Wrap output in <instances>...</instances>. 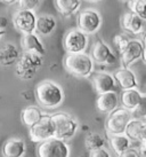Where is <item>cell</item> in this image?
<instances>
[{
	"label": "cell",
	"mask_w": 146,
	"mask_h": 157,
	"mask_svg": "<svg viewBox=\"0 0 146 157\" xmlns=\"http://www.w3.org/2000/svg\"><path fill=\"white\" fill-rule=\"evenodd\" d=\"M35 99L46 109H55L60 107L65 99L63 88L53 80H42L35 87Z\"/></svg>",
	"instance_id": "1"
},
{
	"label": "cell",
	"mask_w": 146,
	"mask_h": 157,
	"mask_svg": "<svg viewBox=\"0 0 146 157\" xmlns=\"http://www.w3.org/2000/svg\"><path fill=\"white\" fill-rule=\"evenodd\" d=\"M64 67L71 75L80 78H88L94 71V62L90 55L86 53L68 54L64 60Z\"/></svg>",
	"instance_id": "2"
},
{
	"label": "cell",
	"mask_w": 146,
	"mask_h": 157,
	"mask_svg": "<svg viewBox=\"0 0 146 157\" xmlns=\"http://www.w3.org/2000/svg\"><path fill=\"white\" fill-rule=\"evenodd\" d=\"M42 66V57L30 52L21 53V56L15 64V71L17 77L24 80L32 79Z\"/></svg>",
	"instance_id": "3"
},
{
	"label": "cell",
	"mask_w": 146,
	"mask_h": 157,
	"mask_svg": "<svg viewBox=\"0 0 146 157\" xmlns=\"http://www.w3.org/2000/svg\"><path fill=\"white\" fill-rule=\"evenodd\" d=\"M52 119L55 125V138L66 140L73 138L79 128V124L74 118L66 113H56L52 115Z\"/></svg>",
	"instance_id": "4"
},
{
	"label": "cell",
	"mask_w": 146,
	"mask_h": 157,
	"mask_svg": "<svg viewBox=\"0 0 146 157\" xmlns=\"http://www.w3.org/2000/svg\"><path fill=\"white\" fill-rule=\"evenodd\" d=\"M103 23L102 15L97 9L86 8L81 10L77 18L78 30L83 32L85 35H94L100 29Z\"/></svg>",
	"instance_id": "5"
},
{
	"label": "cell",
	"mask_w": 146,
	"mask_h": 157,
	"mask_svg": "<svg viewBox=\"0 0 146 157\" xmlns=\"http://www.w3.org/2000/svg\"><path fill=\"white\" fill-rule=\"evenodd\" d=\"M131 113L123 108H116L112 113H108L106 119V131L108 135L125 134L126 127L131 119Z\"/></svg>",
	"instance_id": "6"
},
{
	"label": "cell",
	"mask_w": 146,
	"mask_h": 157,
	"mask_svg": "<svg viewBox=\"0 0 146 157\" xmlns=\"http://www.w3.org/2000/svg\"><path fill=\"white\" fill-rule=\"evenodd\" d=\"M55 125L52 119V115L43 113L38 123L30 127V138L33 142L41 144L43 141L54 138Z\"/></svg>",
	"instance_id": "7"
},
{
	"label": "cell",
	"mask_w": 146,
	"mask_h": 157,
	"mask_svg": "<svg viewBox=\"0 0 146 157\" xmlns=\"http://www.w3.org/2000/svg\"><path fill=\"white\" fill-rule=\"evenodd\" d=\"M37 155L38 157H70V147L66 141L54 136L39 144Z\"/></svg>",
	"instance_id": "8"
},
{
	"label": "cell",
	"mask_w": 146,
	"mask_h": 157,
	"mask_svg": "<svg viewBox=\"0 0 146 157\" xmlns=\"http://www.w3.org/2000/svg\"><path fill=\"white\" fill-rule=\"evenodd\" d=\"M63 46L68 54L85 53L88 46V36L78 29H72L64 36Z\"/></svg>",
	"instance_id": "9"
},
{
	"label": "cell",
	"mask_w": 146,
	"mask_h": 157,
	"mask_svg": "<svg viewBox=\"0 0 146 157\" xmlns=\"http://www.w3.org/2000/svg\"><path fill=\"white\" fill-rule=\"evenodd\" d=\"M90 57L93 62L98 64H106V66H114L118 63V57L112 52L110 46L103 40L97 39L91 47Z\"/></svg>",
	"instance_id": "10"
},
{
	"label": "cell",
	"mask_w": 146,
	"mask_h": 157,
	"mask_svg": "<svg viewBox=\"0 0 146 157\" xmlns=\"http://www.w3.org/2000/svg\"><path fill=\"white\" fill-rule=\"evenodd\" d=\"M145 45L141 39H130L125 51L120 54L122 68H129L130 64L136 62L139 59H144Z\"/></svg>",
	"instance_id": "11"
},
{
	"label": "cell",
	"mask_w": 146,
	"mask_h": 157,
	"mask_svg": "<svg viewBox=\"0 0 146 157\" xmlns=\"http://www.w3.org/2000/svg\"><path fill=\"white\" fill-rule=\"evenodd\" d=\"M35 21H37V15L35 12L25 10V9H18L14 14L13 17L15 28L23 35L35 32Z\"/></svg>",
	"instance_id": "12"
},
{
	"label": "cell",
	"mask_w": 146,
	"mask_h": 157,
	"mask_svg": "<svg viewBox=\"0 0 146 157\" xmlns=\"http://www.w3.org/2000/svg\"><path fill=\"white\" fill-rule=\"evenodd\" d=\"M122 29L131 35H139L145 30V20L131 12H127L121 17Z\"/></svg>",
	"instance_id": "13"
},
{
	"label": "cell",
	"mask_w": 146,
	"mask_h": 157,
	"mask_svg": "<svg viewBox=\"0 0 146 157\" xmlns=\"http://www.w3.org/2000/svg\"><path fill=\"white\" fill-rule=\"evenodd\" d=\"M122 108L128 111H133L136 109L138 105L145 101V95L142 92H139L137 88H131V90H125L121 92L120 98H119Z\"/></svg>",
	"instance_id": "14"
},
{
	"label": "cell",
	"mask_w": 146,
	"mask_h": 157,
	"mask_svg": "<svg viewBox=\"0 0 146 157\" xmlns=\"http://www.w3.org/2000/svg\"><path fill=\"white\" fill-rule=\"evenodd\" d=\"M125 135L130 141L144 142L146 141V122L145 119H135L131 118L126 127Z\"/></svg>",
	"instance_id": "15"
},
{
	"label": "cell",
	"mask_w": 146,
	"mask_h": 157,
	"mask_svg": "<svg viewBox=\"0 0 146 157\" xmlns=\"http://www.w3.org/2000/svg\"><path fill=\"white\" fill-rule=\"evenodd\" d=\"M113 78L115 80V84L119 85V87L125 91V90H131V88H137V78L133 70L129 68H121L116 70Z\"/></svg>",
	"instance_id": "16"
},
{
	"label": "cell",
	"mask_w": 146,
	"mask_h": 157,
	"mask_svg": "<svg viewBox=\"0 0 146 157\" xmlns=\"http://www.w3.org/2000/svg\"><path fill=\"white\" fill-rule=\"evenodd\" d=\"M93 85H94L95 91L98 94L115 92V80L113 78V76L108 72H97L93 77Z\"/></svg>",
	"instance_id": "17"
},
{
	"label": "cell",
	"mask_w": 146,
	"mask_h": 157,
	"mask_svg": "<svg viewBox=\"0 0 146 157\" xmlns=\"http://www.w3.org/2000/svg\"><path fill=\"white\" fill-rule=\"evenodd\" d=\"M21 56V51L15 44L6 43L0 46V66L10 67L16 64L17 60Z\"/></svg>",
	"instance_id": "18"
},
{
	"label": "cell",
	"mask_w": 146,
	"mask_h": 157,
	"mask_svg": "<svg viewBox=\"0 0 146 157\" xmlns=\"http://www.w3.org/2000/svg\"><path fill=\"white\" fill-rule=\"evenodd\" d=\"M97 109L103 113H110L119 105V95L116 92H108L103 94H98L96 101Z\"/></svg>",
	"instance_id": "19"
},
{
	"label": "cell",
	"mask_w": 146,
	"mask_h": 157,
	"mask_svg": "<svg viewBox=\"0 0 146 157\" xmlns=\"http://www.w3.org/2000/svg\"><path fill=\"white\" fill-rule=\"evenodd\" d=\"M22 46H23L24 52L35 53V54L40 55L41 57L46 54V48L43 46L42 41L40 40V37L35 32L23 35Z\"/></svg>",
	"instance_id": "20"
},
{
	"label": "cell",
	"mask_w": 146,
	"mask_h": 157,
	"mask_svg": "<svg viewBox=\"0 0 146 157\" xmlns=\"http://www.w3.org/2000/svg\"><path fill=\"white\" fill-rule=\"evenodd\" d=\"M26 151V144L22 139H9L2 146L4 157H23Z\"/></svg>",
	"instance_id": "21"
},
{
	"label": "cell",
	"mask_w": 146,
	"mask_h": 157,
	"mask_svg": "<svg viewBox=\"0 0 146 157\" xmlns=\"http://www.w3.org/2000/svg\"><path fill=\"white\" fill-rule=\"evenodd\" d=\"M56 29V20L52 15H40L35 21V33L49 36Z\"/></svg>",
	"instance_id": "22"
},
{
	"label": "cell",
	"mask_w": 146,
	"mask_h": 157,
	"mask_svg": "<svg viewBox=\"0 0 146 157\" xmlns=\"http://www.w3.org/2000/svg\"><path fill=\"white\" fill-rule=\"evenodd\" d=\"M43 113L40 108H38L37 105H29L22 110L21 113V119L23 124L30 128L31 126H33L35 123L39 122V119L41 118Z\"/></svg>",
	"instance_id": "23"
},
{
	"label": "cell",
	"mask_w": 146,
	"mask_h": 157,
	"mask_svg": "<svg viewBox=\"0 0 146 157\" xmlns=\"http://www.w3.org/2000/svg\"><path fill=\"white\" fill-rule=\"evenodd\" d=\"M55 5L62 15L71 16L79 10L81 0H55Z\"/></svg>",
	"instance_id": "24"
},
{
	"label": "cell",
	"mask_w": 146,
	"mask_h": 157,
	"mask_svg": "<svg viewBox=\"0 0 146 157\" xmlns=\"http://www.w3.org/2000/svg\"><path fill=\"white\" fill-rule=\"evenodd\" d=\"M110 144H111L113 151L120 155L121 153L126 151L130 148L131 141L126 136L125 134L120 135H110Z\"/></svg>",
	"instance_id": "25"
},
{
	"label": "cell",
	"mask_w": 146,
	"mask_h": 157,
	"mask_svg": "<svg viewBox=\"0 0 146 157\" xmlns=\"http://www.w3.org/2000/svg\"><path fill=\"white\" fill-rule=\"evenodd\" d=\"M85 144H86V148L89 151H93V150H96V149L104 148L105 140L98 133H89L86 136V139H85Z\"/></svg>",
	"instance_id": "26"
},
{
	"label": "cell",
	"mask_w": 146,
	"mask_h": 157,
	"mask_svg": "<svg viewBox=\"0 0 146 157\" xmlns=\"http://www.w3.org/2000/svg\"><path fill=\"white\" fill-rule=\"evenodd\" d=\"M128 7L131 13L141 16L144 20L146 18V14H145L146 0H130L128 2Z\"/></svg>",
	"instance_id": "27"
},
{
	"label": "cell",
	"mask_w": 146,
	"mask_h": 157,
	"mask_svg": "<svg viewBox=\"0 0 146 157\" xmlns=\"http://www.w3.org/2000/svg\"><path fill=\"white\" fill-rule=\"evenodd\" d=\"M129 40H130V38H129L127 35H115L114 36V38H113V45H114V47H115L116 52H118L119 55L125 51V48L127 47Z\"/></svg>",
	"instance_id": "28"
},
{
	"label": "cell",
	"mask_w": 146,
	"mask_h": 157,
	"mask_svg": "<svg viewBox=\"0 0 146 157\" xmlns=\"http://www.w3.org/2000/svg\"><path fill=\"white\" fill-rule=\"evenodd\" d=\"M42 0H18V7L20 9H25V10H31L35 12L38 8Z\"/></svg>",
	"instance_id": "29"
},
{
	"label": "cell",
	"mask_w": 146,
	"mask_h": 157,
	"mask_svg": "<svg viewBox=\"0 0 146 157\" xmlns=\"http://www.w3.org/2000/svg\"><path fill=\"white\" fill-rule=\"evenodd\" d=\"M131 117L135 119H145L146 116V108H145V101L138 105L136 109H133V111H130Z\"/></svg>",
	"instance_id": "30"
},
{
	"label": "cell",
	"mask_w": 146,
	"mask_h": 157,
	"mask_svg": "<svg viewBox=\"0 0 146 157\" xmlns=\"http://www.w3.org/2000/svg\"><path fill=\"white\" fill-rule=\"evenodd\" d=\"M89 157H111V155L105 148H100L90 151V156Z\"/></svg>",
	"instance_id": "31"
},
{
	"label": "cell",
	"mask_w": 146,
	"mask_h": 157,
	"mask_svg": "<svg viewBox=\"0 0 146 157\" xmlns=\"http://www.w3.org/2000/svg\"><path fill=\"white\" fill-rule=\"evenodd\" d=\"M136 151L138 157H146V141L139 144V146L136 148Z\"/></svg>",
	"instance_id": "32"
},
{
	"label": "cell",
	"mask_w": 146,
	"mask_h": 157,
	"mask_svg": "<svg viewBox=\"0 0 146 157\" xmlns=\"http://www.w3.org/2000/svg\"><path fill=\"white\" fill-rule=\"evenodd\" d=\"M119 157H138L137 155V151H136V149L135 148H130L127 149L126 151H123V153H121L120 155H119Z\"/></svg>",
	"instance_id": "33"
},
{
	"label": "cell",
	"mask_w": 146,
	"mask_h": 157,
	"mask_svg": "<svg viewBox=\"0 0 146 157\" xmlns=\"http://www.w3.org/2000/svg\"><path fill=\"white\" fill-rule=\"evenodd\" d=\"M7 26V18L5 16H0V30H5Z\"/></svg>",
	"instance_id": "34"
},
{
	"label": "cell",
	"mask_w": 146,
	"mask_h": 157,
	"mask_svg": "<svg viewBox=\"0 0 146 157\" xmlns=\"http://www.w3.org/2000/svg\"><path fill=\"white\" fill-rule=\"evenodd\" d=\"M1 1H4L5 4H8V5H12V4H15V2H18V0H1Z\"/></svg>",
	"instance_id": "35"
},
{
	"label": "cell",
	"mask_w": 146,
	"mask_h": 157,
	"mask_svg": "<svg viewBox=\"0 0 146 157\" xmlns=\"http://www.w3.org/2000/svg\"><path fill=\"white\" fill-rule=\"evenodd\" d=\"M4 33H5V30H0V40H1V37H2Z\"/></svg>",
	"instance_id": "36"
},
{
	"label": "cell",
	"mask_w": 146,
	"mask_h": 157,
	"mask_svg": "<svg viewBox=\"0 0 146 157\" xmlns=\"http://www.w3.org/2000/svg\"><path fill=\"white\" fill-rule=\"evenodd\" d=\"M86 1H88V2H97L99 0H86Z\"/></svg>",
	"instance_id": "37"
},
{
	"label": "cell",
	"mask_w": 146,
	"mask_h": 157,
	"mask_svg": "<svg viewBox=\"0 0 146 157\" xmlns=\"http://www.w3.org/2000/svg\"><path fill=\"white\" fill-rule=\"evenodd\" d=\"M120 1H123V2H129L130 0H120Z\"/></svg>",
	"instance_id": "38"
}]
</instances>
